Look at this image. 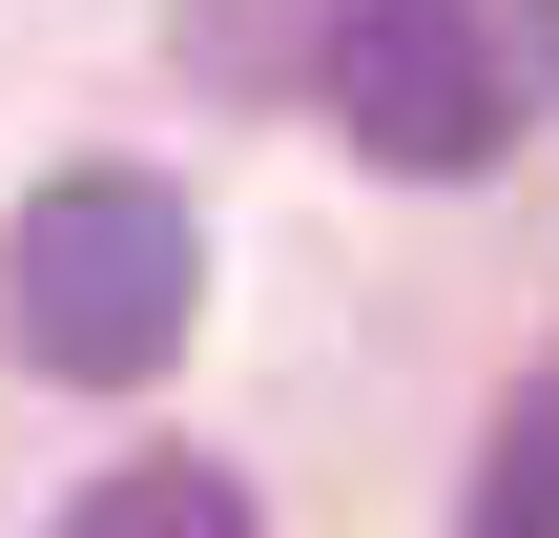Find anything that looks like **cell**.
I'll return each mask as SVG.
<instances>
[{
  "label": "cell",
  "instance_id": "1",
  "mask_svg": "<svg viewBox=\"0 0 559 538\" xmlns=\"http://www.w3.org/2000/svg\"><path fill=\"white\" fill-rule=\"evenodd\" d=\"M187 311H207V228H187V187H145V166H62V187L0 228V332H21L41 373H83V394H145V373L187 352Z\"/></svg>",
  "mask_w": 559,
  "mask_h": 538
},
{
  "label": "cell",
  "instance_id": "2",
  "mask_svg": "<svg viewBox=\"0 0 559 538\" xmlns=\"http://www.w3.org/2000/svg\"><path fill=\"white\" fill-rule=\"evenodd\" d=\"M332 124L373 145V166H415V187H456V166H498V124H519V62H498V21L477 0H332Z\"/></svg>",
  "mask_w": 559,
  "mask_h": 538
},
{
  "label": "cell",
  "instance_id": "3",
  "mask_svg": "<svg viewBox=\"0 0 559 538\" xmlns=\"http://www.w3.org/2000/svg\"><path fill=\"white\" fill-rule=\"evenodd\" d=\"M62 538H249V477L228 456H124V477H83Z\"/></svg>",
  "mask_w": 559,
  "mask_h": 538
},
{
  "label": "cell",
  "instance_id": "4",
  "mask_svg": "<svg viewBox=\"0 0 559 538\" xmlns=\"http://www.w3.org/2000/svg\"><path fill=\"white\" fill-rule=\"evenodd\" d=\"M456 538H559V352L519 373V415H498V456H477V518Z\"/></svg>",
  "mask_w": 559,
  "mask_h": 538
}]
</instances>
